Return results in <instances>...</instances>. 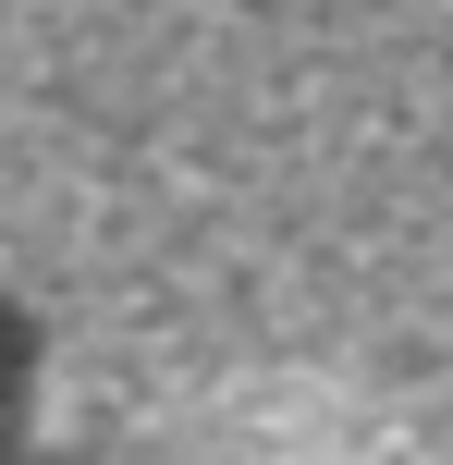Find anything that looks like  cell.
<instances>
[{
	"label": "cell",
	"mask_w": 453,
	"mask_h": 465,
	"mask_svg": "<svg viewBox=\"0 0 453 465\" xmlns=\"http://www.w3.org/2000/svg\"><path fill=\"white\" fill-rule=\"evenodd\" d=\"M13 380H25V319L0 306V465H13Z\"/></svg>",
	"instance_id": "6da1fadb"
}]
</instances>
